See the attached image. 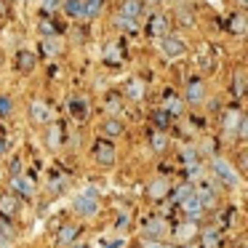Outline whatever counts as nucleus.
Segmentation results:
<instances>
[{"mask_svg": "<svg viewBox=\"0 0 248 248\" xmlns=\"http://www.w3.org/2000/svg\"><path fill=\"white\" fill-rule=\"evenodd\" d=\"M211 173L219 179V184H224V187H230V189L240 184V173L235 171V166H232L227 157H214V160H211Z\"/></svg>", "mask_w": 248, "mask_h": 248, "instance_id": "nucleus-1", "label": "nucleus"}, {"mask_svg": "<svg viewBox=\"0 0 248 248\" xmlns=\"http://www.w3.org/2000/svg\"><path fill=\"white\" fill-rule=\"evenodd\" d=\"M72 208L78 211V216H93L99 211V189L96 187H86L80 195L75 198Z\"/></svg>", "mask_w": 248, "mask_h": 248, "instance_id": "nucleus-2", "label": "nucleus"}, {"mask_svg": "<svg viewBox=\"0 0 248 248\" xmlns=\"http://www.w3.org/2000/svg\"><path fill=\"white\" fill-rule=\"evenodd\" d=\"M91 155H93V160H96L102 168H109V166H115V157H118V150H115V144H112V141H107V139H96V141H93Z\"/></svg>", "mask_w": 248, "mask_h": 248, "instance_id": "nucleus-3", "label": "nucleus"}, {"mask_svg": "<svg viewBox=\"0 0 248 248\" xmlns=\"http://www.w3.org/2000/svg\"><path fill=\"white\" fill-rule=\"evenodd\" d=\"M168 232V221L163 216H150L141 221V237L144 240H163Z\"/></svg>", "mask_w": 248, "mask_h": 248, "instance_id": "nucleus-4", "label": "nucleus"}, {"mask_svg": "<svg viewBox=\"0 0 248 248\" xmlns=\"http://www.w3.org/2000/svg\"><path fill=\"white\" fill-rule=\"evenodd\" d=\"M160 54L166 56V59H179V56L187 54V43H184L182 38L166 35V38H160Z\"/></svg>", "mask_w": 248, "mask_h": 248, "instance_id": "nucleus-5", "label": "nucleus"}, {"mask_svg": "<svg viewBox=\"0 0 248 248\" xmlns=\"http://www.w3.org/2000/svg\"><path fill=\"white\" fill-rule=\"evenodd\" d=\"M67 112H70L72 120L83 123V120H88V115H91V104H88L86 96H72L70 102H67Z\"/></svg>", "mask_w": 248, "mask_h": 248, "instance_id": "nucleus-6", "label": "nucleus"}, {"mask_svg": "<svg viewBox=\"0 0 248 248\" xmlns=\"http://www.w3.org/2000/svg\"><path fill=\"white\" fill-rule=\"evenodd\" d=\"M168 30H171V22H168V16H166V14H160V11H157V14H152V16L147 19V32H150L152 38H157V40H160V38H166V35H168Z\"/></svg>", "mask_w": 248, "mask_h": 248, "instance_id": "nucleus-7", "label": "nucleus"}, {"mask_svg": "<svg viewBox=\"0 0 248 248\" xmlns=\"http://www.w3.org/2000/svg\"><path fill=\"white\" fill-rule=\"evenodd\" d=\"M78 237H80V227L72 224V221H64V224L56 230V246L70 248V246H75V243H78Z\"/></svg>", "mask_w": 248, "mask_h": 248, "instance_id": "nucleus-8", "label": "nucleus"}, {"mask_svg": "<svg viewBox=\"0 0 248 248\" xmlns=\"http://www.w3.org/2000/svg\"><path fill=\"white\" fill-rule=\"evenodd\" d=\"M184 99H187L189 104H203L205 102V83L200 80V78H192V80H187V86H184Z\"/></svg>", "mask_w": 248, "mask_h": 248, "instance_id": "nucleus-9", "label": "nucleus"}, {"mask_svg": "<svg viewBox=\"0 0 248 248\" xmlns=\"http://www.w3.org/2000/svg\"><path fill=\"white\" fill-rule=\"evenodd\" d=\"M147 195H150V200H163V198H168L171 195V182H168L166 176H157V179H152L150 182V187H147Z\"/></svg>", "mask_w": 248, "mask_h": 248, "instance_id": "nucleus-10", "label": "nucleus"}, {"mask_svg": "<svg viewBox=\"0 0 248 248\" xmlns=\"http://www.w3.org/2000/svg\"><path fill=\"white\" fill-rule=\"evenodd\" d=\"M182 211H184V216H187V221H195V224H198V219H203V214H205V208H203V203H200L198 195H192V198L184 200Z\"/></svg>", "mask_w": 248, "mask_h": 248, "instance_id": "nucleus-11", "label": "nucleus"}, {"mask_svg": "<svg viewBox=\"0 0 248 248\" xmlns=\"http://www.w3.org/2000/svg\"><path fill=\"white\" fill-rule=\"evenodd\" d=\"M8 187H11V195H16V198H32L35 195V187L27 176H11Z\"/></svg>", "mask_w": 248, "mask_h": 248, "instance_id": "nucleus-12", "label": "nucleus"}, {"mask_svg": "<svg viewBox=\"0 0 248 248\" xmlns=\"http://www.w3.org/2000/svg\"><path fill=\"white\" fill-rule=\"evenodd\" d=\"M19 208H22V203H19L16 195H11V192L0 195V216L3 219H14L19 214Z\"/></svg>", "mask_w": 248, "mask_h": 248, "instance_id": "nucleus-13", "label": "nucleus"}, {"mask_svg": "<svg viewBox=\"0 0 248 248\" xmlns=\"http://www.w3.org/2000/svg\"><path fill=\"white\" fill-rule=\"evenodd\" d=\"M141 14H144V3H141V0H123V3H120L118 16H125V19H134V22H139Z\"/></svg>", "mask_w": 248, "mask_h": 248, "instance_id": "nucleus-14", "label": "nucleus"}, {"mask_svg": "<svg viewBox=\"0 0 248 248\" xmlns=\"http://www.w3.org/2000/svg\"><path fill=\"white\" fill-rule=\"evenodd\" d=\"M240 120H243V112L237 107H230L224 112V118H221V131L224 134H232L235 136V131H237V125H240Z\"/></svg>", "mask_w": 248, "mask_h": 248, "instance_id": "nucleus-15", "label": "nucleus"}, {"mask_svg": "<svg viewBox=\"0 0 248 248\" xmlns=\"http://www.w3.org/2000/svg\"><path fill=\"white\" fill-rule=\"evenodd\" d=\"M30 118H32V123H51V107L46 102H32L30 104Z\"/></svg>", "mask_w": 248, "mask_h": 248, "instance_id": "nucleus-16", "label": "nucleus"}, {"mask_svg": "<svg viewBox=\"0 0 248 248\" xmlns=\"http://www.w3.org/2000/svg\"><path fill=\"white\" fill-rule=\"evenodd\" d=\"M35 67H38V56L32 51H27V48L16 51V70L19 72H32Z\"/></svg>", "mask_w": 248, "mask_h": 248, "instance_id": "nucleus-17", "label": "nucleus"}, {"mask_svg": "<svg viewBox=\"0 0 248 248\" xmlns=\"http://www.w3.org/2000/svg\"><path fill=\"white\" fill-rule=\"evenodd\" d=\"M62 141H64V125H62V123H51L48 125V134H46V144H48L51 150H59Z\"/></svg>", "mask_w": 248, "mask_h": 248, "instance_id": "nucleus-18", "label": "nucleus"}, {"mask_svg": "<svg viewBox=\"0 0 248 248\" xmlns=\"http://www.w3.org/2000/svg\"><path fill=\"white\" fill-rule=\"evenodd\" d=\"M195 235H198V224H195V221H182V224L173 230V237H176L179 243H192Z\"/></svg>", "mask_w": 248, "mask_h": 248, "instance_id": "nucleus-19", "label": "nucleus"}, {"mask_svg": "<svg viewBox=\"0 0 248 248\" xmlns=\"http://www.w3.org/2000/svg\"><path fill=\"white\" fill-rule=\"evenodd\" d=\"M123 131H125V125L120 123L118 118H109V120H104V125H102V134H104V139H118V136H123Z\"/></svg>", "mask_w": 248, "mask_h": 248, "instance_id": "nucleus-20", "label": "nucleus"}, {"mask_svg": "<svg viewBox=\"0 0 248 248\" xmlns=\"http://www.w3.org/2000/svg\"><path fill=\"white\" fill-rule=\"evenodd\" d=\"M144 83H141V78H131L128 83H125V96L134 99V102H139V99H144Z\"/></svg>", "mask_w": 248, "mask_h": 248, "instance_id": "nucleus-21", "label": "nucleus"}, {"mask_svg": "<svg viewBox=\"0 0 248 248\" xmlns=\"http://www.w3.org/2000/svg\"><path fill=\"white\" fill-rule=\"evenodd\" d=\"M104 11V0H83V19H96Z\"/></svg>", "mask_w": 248, "mask_h": 248, "instance_id": "nucleus-22", "label": "nucleus"}, {"mask_svg": "<svg viewBox=\"0 0 248 248\" xmlns=\"http://www.w3.org/2000/svg\"><path fill=\"white\" fill-rule=\"evenodd\" d=\"M150 147H152V152L163 155V152H166V147H168V136H166V131H152V134H150Z\"/></svg>", "mask_w": 248, "mask_h": 248, "instance_id": "nucleus-23", "label": "nucleus"}, {"mask_svg": "<svg viewBox=\"0 0 248 248\" xmlns=\"http://www.w3.org/2000/svg\"><path fill=\"white\" fill-rule=\"evenodd\" d=\"M62 11L70 19H83V0H62Z\"/></svg>", "mask_w": 248, "mask_h": 248, "instance_id": "nucleus-24", "label": "nucleus"}, {"mask_svg": "<svg viewBox=\"0 0 248 248\" xmlns=\"http://www.w3.org/2000/svg\"><path fill=\"white\" fill-rule=\"evenodd\" d=\"M40 48H43V54L56 56V54H62V51H64V43H62L59 38H43V40H40Z\"/></svg>", "mask_w": 248, "mask_h": 248, "instance_id": "nucleus-25", "label": "nucleus"}, {"mask_svg": "<svg viewBox=\"0 0 248 248\" xmlns=\"http://www.w3.org/2000/svg\"><path fill=\"white\" fill-rule=\"evenodd\" d=\"M200 246L203 248H219L221 246V232L219 230H205L200 235Z\"/></svg>", "mask_w": 248, "mask_h": 248, "instance_id": "nucleus-26", "label": "nucleus"}, {"mask_svg": "<svg viewBox=\"0 0 248 248\" xmlns=\"http://www.w3.org/2000/svg\"><path fill=\"white\" fill-rule=\"evenodd\" d=\"M160 109H166L168 115H182V112H184V102H182L179 96H173V93H171V96L163 99V107H160Z\"/></svg>", "mask_w": 248, "mask_h": 248, "instance_id": "nucleus-27", "label": "nucleus"}, {"mask_svg": "<svg viewBox=\"0 0 248 248\" xmlns=\"http://www.w3.org/2000/svg\"><path fill=\"white\" fill-rule=\"evenodd\" d=\"M192 195H195V184H182V187H176V189L171 192V200H173L176 205H182L184 200L192 198Z\"/></svg>", "mask_w": 248, "mask_h": 248, "instance_id": "nucleus-28", "label": "nucleus"}, {"mask_svg": "<svg viewBox=\"0 0 248 248\" xmlns=\"http://www.w3.org/2000/svg\"><path fill=\"white\" fill-rule=\"evenodd\" d=\"M115 27H118L120 32H128V35H136V32H139V22H134V19H125V16H115Z\"/></svg>", "mask_w": 248, "mask_h": 248, "instance_id": "nucleus-29", "label": "nucleus"}, {"mask_svg": "<svg viewBox=\"0 0 248 248\" xmlns=\"http://www.w3.org/2000/svg\"><path fill=\"white\" fill-rule=\"evenodd\" d=\"M152 123H155V131H166L168 125H171V115H168L166 109H155V112H152Z\"/></svg>", "mask_w": 248, "mask_h": 248, "instance_id": "nucleus-30", "label": "nucleus"}, {"mask_svg": "<svg viewBox=\"0 0 248 248\" xmlns=\"http://www.w3.org/2000/svg\"><path fill=\"white\" fill-rule=\"evenodd\" d=\"M230 30L235 35H243L246 32V16H243V14H232L230 16Z\"/></svg>", "mask_w": 248, "mask_h": 248, "instance_id": "nucleus-31", "label": "nucleus"}, {"mask_svg": "<svg viewBox=\"0 0 248 248\" xmlns=\"http://www.w3.org/2000/svg\"><path fill=\"white\" fill-rule=\"evenodd\" d=\"M16 237V230H14V224H8L6 219H0V243H8Z\"/></svg>", "mask_w": 248, "mask_h": 248, "instance_id": "nucleus-32", "label": "nucleus"}, {"mask_svg": "<svg viewBox=\"0 0 248 248\" xmlns=\"http://www.w3.org/2000/svg\"><path fill=\"white\" fill-rule=\"evenodd\" d=\"M56 32H59V24L56 22H51V19H43V22H40V35H43V38H56Z\"/></svg>", "mask_w": 248, "mask_h": 248, "instance_id": "nucleus-33", "label": "nucleus"}, {"mask_svg": "<svg viewBox=\"0 0 248 248\" xmlns=\"http://www.w3.org/2000/svg\"><path fill=\"white\" fill-rule=\"evenodd\" d=\"M182 160H184V168L198 166V150H195V147H184V150H182Z\"/></svg>", "mask_w": 248, "mask_h": 248, "instance_id": "nucleus-34", "label": "nucleus"}, {"mask_svg": "<svg viewBox=\"0 0 248 248\" xmlns=\"http://www.w3.org/2000/svg\"><path fill=\"white\" fill-rule=\"evenodd\" d=\"M14 112V102L8 96H0V118H8Z\"/></svg>", "mask_w": 248, "mask_h": 248, "instance_id": "nucleus-35", "label": "nucleus"}, {"mask_svg": "<svg viewBox=\"0 0 248 248\" xmlns=\"http://www.w3.org/2000/svg\"><path fill=\"white\" fill-rule=\"evenodd\" d=\"M104 59H107V62H120V48H118V46H107V51H104Z\"/></svg>", "mask_w": 248, "mask_h": 248, "instance_id": "nucleus-36", "label": "nucleus"}, {"mask_svg": "<svg viewBox=\"0 0 248 248\" xmlns=\"http://www.w3.org/2000/svg\"><path fill=\"white\" fill-rule=\"evenodd\" d=\"M62 8V0H43V14H56Z\"/></svg>", "mask_w": 248, "mask_h": 248, "instance_id": "nucleus-37", "label": "nucleus"}, {"mask_svg": "<svg viewBox=\"0 0 248 248\" xmlns=\"http://www.w3.org/2000/svg\"><path fill=\"white\" fill-rule=\"evenodd\" d=\"M107 112H109V115H118V112H120V99L115 96V93L107 99Z\"/></svg>", "mask_w": 248, "mask_h": 248, "instance_id": "nucleus-38", "label": "nucleus"}, {"mask_svg": "<svg viewBox=\"0 0 248 248\" xmlns=\"http://www.w3.org/2000/svg\"><path fill=\"white\" fill-rule=\"evenodd\" d=\"M141 248H173L171 243H163V240H144Z\"/></svg>", "mask_w": 248, "mask_h": 248, "instance_id": "nucleus-39", "label": "nucleus"}, {"mask_svg": "<svg viewBox=\"0 0 248 248\" xmlns=\"http://www.w3.org/2000/svg\"><path fill=\"white\" fill-rule=\"evenodd\" d=\"M235 136H237V139H246V136H248V120H246V115H243V120H240V125H237Z\"/></svg>", "mask_w": 248, "mask_h": 248, "instance_id": "nucleus-40", "label": "nucleus"}, {"mask_svg": "<svg viewBox=\"0 0 248 248\" xmlns=\"http://www.w3.org/2000/svg\"><path fill=\"white\" fill-rule=\"evenodd\" d=\"M243 80H246V75H243V70H237V75H235V96L243 93Z\"/></svg>", "mask_w": 248, "mask_h": 248, "instance_id": "nucleus-41", "label": "nucleus"}, {"mask_svg": "<svg viewBox=\"0 0 248 248\" xmlns=\"http://www.w3.org/2000/svg\"><path fill=\"white\" fill-rule=\"evenodd\" d=\"M11 173H14V176H22V160H19V157H14V160H11Z\"/></svg>", "mask_w": 248, "mask_h": 248, "instance_id": "nucleus-42", "label": "nucleus"}, {"mask_svg": "<svg viewBox=\"0 0 248 248\" xmlns=\"http://www.w3.org/2000/svg\"><path fill=\"white\" fill-rule=\"evenodd\" d=\"M179 19H182V22H187V24H192V22H195L192 14H189L187 8H179Z\"/></svg>", "mask_w": 248, "mask_h": 248, "instance_id": "nucleus-43", "label": "nucleus"}, {"mask_svg": "<svg viewBox=\"0 0 248 248\" xmlns=\"http://www.w3.org/2000/svg\"><path fill=\"white\" fill-rule=\"evenodd\" d=\"M125 246V237H115L112 243H107V246H102V248H123Z\"/></svg>", "mask_w": 248, "mask_h": 248, "instance_id": "nucleus-44", "label": "nucleus"}, {"mask_svg": "<svg viewBox=\"0 0 248 248\" xmlns=\"http://www.w3.org/2000/svg\"><path fill=\"white\" fill-rule=\"evenodd\" d=\"M64 184H67V179L59 176V179H54V182H51V189H64Z\"/></svg>", "mask_w": 248, "mask_h": 248, "instance_id": "nucleus-45", "label": "nucleus"}, {"mask_svg": "<svg viewBox=\"0 0 248 248\" xmlns=\"http://www.w3.org/2000/svg\"><path fill=\"white\" fill-rule=\"evenodd\" d=\"M125 227H128V216H120V219L115 221V230L120 232V230H125Z\"/></svg>", "mask_w": 248, "mask_h": 248, "instance_id": "nucleus-46", "label": "nucleus"}, {"mask_svg": "<svg viewBox=\"0 0 248 248\" xmlns=\"http://www.w3.org/2000/svg\"><path fill=\"white\" fill-rule=\"evenodd\" d=\"M8 8H6V0H0V16H6Z\"/></svg>", "mask_w": 248, "mask_h": 248, "instance_id": "nucleus-47", "label": "nucleus"}, {"mask_svg": "<svg viewBox=\"0 0 248 248\" xmlns=\"http://www.w3.org/2000/svg\"><path fill=\"white\" fill-rule=\"evenodd\" d=\"M3 152H6V141L0 139V155H3Z\"/></svg>", "mask_w": 248, "mask_h": 248, "instance_id": "nucleus-48", "label": "nucleus"}, {"mask_svg": "<svg viewBox=\"0 0 248 248\" xmlns=\"http://www.w3.org/2000/svg\"><path fill=\"white\" fill-rule=\"evenodd\" d=\"M144 3H152V6H160L163 0H144Z\"/></svg>", "mask_w": 248, "mask_h": 248, "instance_id": "nucleus-49", "label": "nucleus"}, {"mask_svg": "<svg viewBox=\"0 0 248 248\" xmlns=\"http://www.w3.org/2000/svg\"><path fill=\"white\" fill-rule=\"evenodd\" d=\"M237 6H240V8H246V0H237Z\"/></svg>", "mask_w": 248, "mask_h": 248, "instance_id": "nucleus-50", "label": "nucleus"}, {"mask_svg": "<svg viewBox=\"0 0 248 248\" xmlns=\"http://www.w3.org/2000/svg\"><path fill=\"white\" fill-rule=\"evenodd\" d=\"M70 248H86V246H70Z\"/></svg>", "mask_w": 248, "mask_h": 248, "instance_id": "nucleus-51", "label": "nucleus"}]
</instances>
